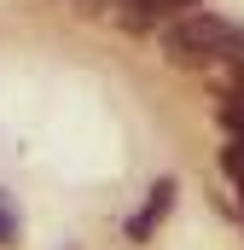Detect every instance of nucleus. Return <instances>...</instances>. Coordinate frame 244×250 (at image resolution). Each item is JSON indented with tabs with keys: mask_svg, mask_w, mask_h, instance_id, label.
<instances>
[{
	"mask_svg": "<svg viewBox=\"0 0 244 250\" xmlns=\"http://www.w3.org/2000/svg\"><path fill=\"white\" fill-rule=\"evenodd\" d=\"M192 0H122V29H157L163 18H181Z\"/></svg>",
	"mask_w": 244,
	"mask_h": 250,
	"instance_id": "nucleus-3",
	"label": "nucleus"
},
{
	"mask_svg": "<svg viewBox=\"0 0 244 250\" xmlns=\"http://www.w3.org/2000/svg\"><path fill=\"white\" fill-rule=\"evenodd\" d=\"M233 53V23L215 18V12H181L169 29H163V59L181 64V70H198V64H215Z\"/></svg>",
	"mask_w": 244,
	"mask_h": 250,
	"instance_id": "nucleus-1",
	"label": "nucleus"
},
{
	"mask_svg": "<svg viewBox=\"0 0 244 250\" xmlns=\"http://www.w3.org/2000/svg\"><path fill=\"white\" fill-rule=\"evenodd\" d=\"M18 233H23L18 198H12V192H0V250H6V245H18Z\"/></svg>",
	"mask_w": 244,
	"mask_h": 250,
	"instance_id": "nucleus-4",
	"label": "nucleus"
},
{
	"mask_svg": "<svg viewBox=\"0 0 244 250\" xmlns=\"http://www.w3.org/2000/svg\"><path fill=\"white\" fill-rule=\"evenodd\" d=\"M227 59L239 64V76H244V29H233V53H227Z\"/></svg>",
	"mask_w": 244,
	"mask_h": 250,
	"instance_id": "nucleus-7",
	"label": "nucleus"
},
{
	"mask_svg": "<svg viewBox=\"0 0 244 250\" xmlns=\"http://www.w3.org/2000/svg\"><path fill=\"white\" fill-rule=\"evenodd\" d=\"M221 169H227V175H233V187L244 192V134H233V140H227V151H221Z\"/></svg>",
	"mask_w": 244,
	"mask_h": 250,
	"instance_id": "nucleus-5",
	"label": "nucleus"
},
{
	"mask_svg": "<svg viewBox=\"0 0 244 250\" xmlns=\"http://www.w3.org/2000/svg\"><path fill=\"white\" fill-rule=\"evenodd\" d=\"M175 192H181L175 181H157L151 198H145V209H134V215H128V239H151V233L163 227V215L175 209Z\"/></svg>",
	"mask_w": 244,
	"mask_h": 250,
	"instance_id": "nucleus-2",
	"label": "nucleus"
},
{
	"mask_svg": "<svg viewBox=\"0 0 244 250\" xmlns=\"http://www.w3.org/2000/svg\"><path fill=\"white\" fill-rule=\"evenodd\" d=\"M221 123L233 128V134H244V76H239V87L221 99Z\"/></svg>",
	"mask_w": 244,
	"mask_h": 250,
	"instance_id": "nucleus-6",
	"label": "nucleus"
}]
</instances>
